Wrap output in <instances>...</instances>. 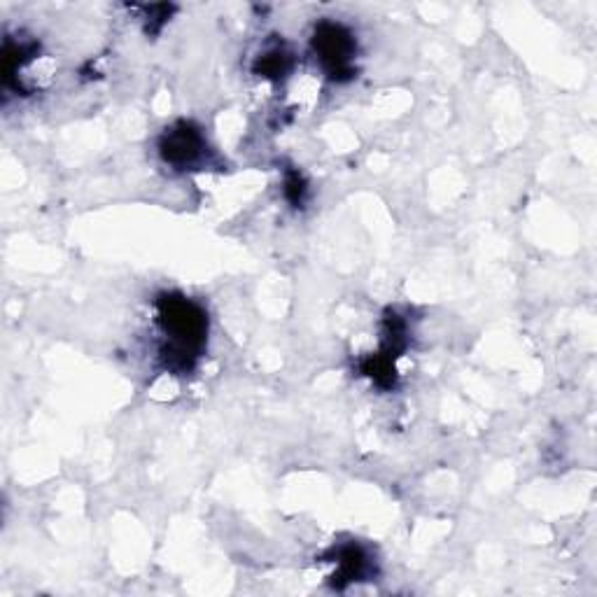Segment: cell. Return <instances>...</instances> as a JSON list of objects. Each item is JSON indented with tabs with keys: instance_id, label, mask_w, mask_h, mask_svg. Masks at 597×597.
<instances>
[{
	"instance_id": "6da1fadb",
	"label": "cell",
	"mask_w": 597,
	"mask_h": 597,
	"mask_svg": "<svg viewBox=\"0 0 597 597\" xmlns=\"http://www.w3.org/2000/svg\"><path fill=\"white\" fill-rule=\"evenodd\" d=\"M315 45L320 47V59L332 68V73H343L353 52V40L343 28L327 24L322 26L320 35H315Z\"/></svg>"
},
{
	"instance_id": "7a4b0ae2",
	"label": "cell",
	"mask_w": 597,
	"mask_h": 597,
	"mask_svg": "<svg viewBox=\"0 0 597 597\" xmlns=\"http://www.w3.org/2000/svg\"><path fill=\"white\" fill-rule=\"evenodd\" d=\"M203 147V138L196 133L192 126L182 124L178 129H173L171 133H166L164 138V157L166 161L178 166H187L201 154Z\"/></svg>"
}]
</instances>
